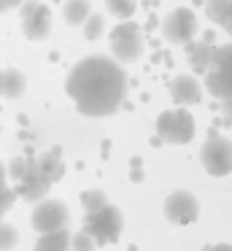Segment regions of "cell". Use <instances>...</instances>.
<instances>
[{
  "instance_id": "6da1fadb",
  "label": "cell",
  "mask_w": 232,
  "mask_h": 251,
  "mask_svg": "<svg viewBox=\"0 0 232 251\" xmlns=\"http://www.w3.org/2000/svg\"><path fill=\"white\" fill-rule=\"evenodd\" d=\"M65 92L84 116H111L122 108L127 98V73L108 57L92 54L73 65L65 81Z\"/></svg>"
},
{
  "instance_id": "7a4b0ae2",
  "label": "cell",
  "mask_w": 232,
  "mask_h": 251,
  "mask_svg": "<svg viewBox=\"0 0 232 251\" xmlns=\"http://www.w3.org/2000/svg\"><path fill=\"white\" fill-rule=\"evenodd\" d=\"M122 229H124V216L111 202L95 208V211H86V216H84V232L95 240V246L116 243Z\"/></svg>"
},
{
  "instance_id": "3957f363",
  "label": "cell",
  "mask_w": 232,
  "mask_h": 251,
  "mask_svg": "<svg viewBox=\"0 0 232 251\" xmlns=\"http://www.w3.org/2000/svg\"><path fill=\"white\" fill-rule=\"evenodd\" d=\"M205 89L213 98H232V44L213 49L210 68L205 71Z\"/></svg>"
},
{
  "instance_id": "277c9868",
  "label": "cell",
  "mask_w": 232,
  "mask_h": 251,
  "mask_svg": "<svg viewBox=\"0 0 232 251\" xmlns=\"http://www.w3.org/2000/svg\"><path fill=\"white\" fill-rule=\"evenodd\" d=\"M194 116L189 114L186 108H173V111H165L159 114L156 119V135L162 138L165 143H173V146H183L194 138Z\"/></svg>"
},
{
  "instance_id": "5b68a950",
  "label": "cell",
  "mask_w": 232,
  "mask_h": 251,
  "mask_svg": "<svg viewBox=\"0 0 232 251\" xmlns=\"http://www.w3.org/2000/svg\"><path fill=\"white\" fill-rule=\"evenodd\" d=\"M111 49L119 62H135L143 54V33H140L138 22H119L111 30Z\"/></svg>"
},
{
  "instance_id": "8992f818",
  "label": "cell",
  "mask_w": 232,
  "mask_h": 251,
  "mask_svg": "<svg viewBox=\"0 0 232 251\" xmlns=\"http://www.w3.org/2000/svg\"><path fill=\"white\" fill-rule=\"evenodd\" d=\"M22 11V33L30 41H43L52 33V8L38 3V0H25L19 6Z\"/></svg>"
},
{
  "instance_id": "52a82bcc",
  "label": "cell",
  "mask_w": 232,
  "mask_h": 251,
  "mask_svg": "<svg viewBox=\"0 0 232 251\" xmlns=\"http://www.w3.org/2000/svg\"><path fill=\"white\" fill-rule=\"evenodd\" d=\"M70 211L62 200H38L35 208H32V227L35 232H54V229H65L68 227Z\"/></svg>"
},
{
  "instance_id": "ba28073f",
  "label": "cell",
  "mask_w": 232,
  "mask_h": 251,
  "mask_svg": "<svg viewBox=\"0 0 232 251\" xmlns=\"http://www.w3.org/2000/svg\"><path fill=\"white\" fill-rule=\"evenodd\" d=\"M200 162L210 176L232 173V141L230 138H210L200 149Z\"/></svg>"
},
{
  "instance_id": "9c48e42d",
  "label": "cell",
  "mask_w": 232,
  "mask_h": 251,
  "mask_svg": "<svg viewBox=\"0 0 232 251\" xmlns=\"http://www.w3.org/2000/svg\"><path fill=\"white\" fill-rule=\"evenodd\" d=\"M197 33V17L189 8H173L162 22V35L170 44H186Z\"/></svg>"
},
{
  "instance_id": "30bf717a",
  "label": "cell",
  "mask_w": 232,
  "mask_h": 251,
  "mask_svg": "<svg viewBox=\"0 0 232 251\" xmlns=\"http://www.w3.org/2000/svg\"><path fill=\"white\" fill-rule=\"evenodd\" d=\"M165 216L170 224H192L200 216V202L189 192H173L165 200Z\"/></svg>"
},
{
  "instance_id": "8fae6325",
  "label": "cell",
  "mask_w": 232,
  "mask_h": 251,
  "mask_svg": "<svg viewBox=\"0 0 232 251\" xmlns=\"http://www.w3.org/2000/svg\"><path fill=\"white\" fill-rule=\"evenodd\" d=\"M49 189H52V181L46 178V176L38 170V162H35V170H32L27 178H22L19 184L14 186V192H16V197H25V200H30V202H38V200H43V197L49 195Z\"/></svg>"
},
{
  "instance_id": "7c38bea8",
  "label": "cell",
  "mask_w": 232,
  "mask_h": 251,
  "mask_svg": "<svg viewBox=\"0 0 232 251\" xmlns=\"http://www.w3.org/2000/svg\"><path fill=\"white\" fill-rule=\"evenodd\" d=\"M170 98L176 105H194L203 100V87L194 76H176L170 84Z\"/></svg>"
},
{
  "instance_id": "4fadbf2b",
  "label": "cell",
  "mask_w": 232,
  "mask_h": 251,
  "mask_svg": "<svg viewBox=\"0 0 232 251\" xmlns=\"http://www.w3.org/2000/svg\"><path fill=\"white\" fill-rule=\"evenodd\" d=\"M213 49L208 41H186V54L189 62H192L194 73H205L210 68V57H213Z\"/></svg>"
},
{
  "instance_id": "5bb4252c",
  "label": "cell",
  "mask_w": 232,
  "mask_h": 251,
  "mask_svg": "<svg viewBox=\"0 0 232 251\" xmlns=\"http://www.w3.org/2000/svg\"><path fill=\"white\" fill-rule=\"evenodd\" d=\"M27 89V78L22 71H16V68H8V71H3V84H0V95L8 100H16L22 98Z\"/></svg>"
},
{
  "instance_id": "9a60e30c",
  "label": "cell",
  "mask_w": 232,
  "mask_h": 251,
  "mask_svg": "<svg viewBox=\"0 0 232 251\" xmlns=\"http://www.w3.org/2000/svg\"><path fill=\"white\" fill-rule=\"evenodd\" d=\"M38 162V170H41L43 176H46L49 181H59L65 173V165H62V157H59V149H52V151H43L41 157L35 159Z\"/></svg>"
},
{
  "instance_id": "2e32d148",
  "label": "cell",
  "mask_w": 232,
  "mask_h": 251,
  "mask_svg": "<svg viewBox=\"0 0 232 251\" xmlns=\"http://www.w3.org/2000/svg\"><path fill=\"white\" fill-rule=\"evenodd\" d=\"M68 249H70V235L68 227H65V229H54V232H41L32 251H68Z\"/></svg>"
},
{
  "instance_id": "e0dca14e",
  "label": "cell",
  "mask_w": 232,
  "mask_h": 251,
  "mask_svg": "<svg viewBox=\"0 0 232 251\" xmlns=\"http://www.w3.org/2000/svg\"><path fill=\"white\" fill-rule=\"evenodd\" d=\"M205 14L210 22L227 30L232 25V0H205Z\"/></svg>"
},
{
  "instance_id": "ac0fdd59",
  "label": "cell",
  "mask_w": 232,
  "mask_h": 251,
  "mask_svg": "<svg viewBox=\"0 0 232 251\" xmlns=\"http://www.w3.org/2000/svg\"><path fill=\"white\" fill-rule=\"evenodd\" d=\"M92 14L89 8V0H65V6H62V17L68 25H73V27H78L81 22H84L86 17Z\"/></svg>"
},
{
  "instance_id": "d6986e66",
  "label": "cell",
  "mask_w": 232,
  "mask_h": 251,
  "mask_svg": "<svg viewBox=\"0 0 232 251\" xmlns=\"http://www.w3.org/2000/svg\"><path fill=\"white\" fill-rule=\"evenodd\" d=\"M32 170H35V159H30V157H16V159H11V165L5 168V176H8L14 184H19V181L27 178Z\"/></svg>"
},
{
  "instance_id": "ffe728a7",
  "label": "cell",
  "mask_w": 232,
  "mask_h": 251,
  "mask_svg": "<svg viewBox=\"0 0 232 251\" xmlns=\"http://www.w3.org/2000/svg\"><path fill=\"white\" fill-rule=\"evenodd\" d=\"M81 27H84V38L86 41H97L103 33H105V17H103V14H89V17L81 22Z\"/></svg>"
},
{
  "instance_id": "44dd1931",
  "label": "cell",
  "mask_w": 232,
  "mask_h": 251,
  "mask_svg": "<svg viewBox=\"0 0 232 251\" xmlns=\"http://www.w3.org/2000/svg\"><path fill=\"white\" fill-rule=\"evenodd\" d=\"M108 11L113 14V17L119 19H129L135 14V8H138V0H105Z\"/></svg>"
},
{
  "instance_id": "7402d4cb",
  "label": "cell",
  "mask_w": 232,
  "mask_h": 251,
  "mask_svg": "<svg viewBox=\"0 0 232 251\" xmlns=\"http://www.w3.org/2000/svg\"><path fill=\"white\" fill-rule=\"evenodd\" d=\"M105 195H103L100 189H86V192H81V205H84V211H95V208H100V205H105Z\"/></svg>"
},
{
  "instance_id": "603a6c76",
  "label": "cell",
  "mask_w": 232,
  "mask_h": 251,
  "mask_svg": "<svg viewBox=\"0 0 232 251\" xmlns=\"http://www.w3.org/2000/svg\"><path fill=\"white\" fill-rule=\"evenodd\" d=\"M16 240H19V232H16V227H11V224L0 222V251H11L16 246Z\"/></svg>"
},
{
  "instance_id": "cb8c5ba5",
  "label": "cell",
  "mask_w": 232,
  "mask_h": 251,
  "mask_svg": "<svg viewBox=\"0 0 232 251\" xmlns=\"http://www.w3.org/2000/svg\"><path fill=\"white\" fill-rule=\"evenodd\" d=\"M14 202H16V192H14V186L0 184V216H3V213H8Z\"/></svg>"
},
{
  "instance_id": "d4e9b609",
  "label": "cell",
  "mask_w": 232,
  "mask_h": 251,
  "mask_svg": "<svg viewBox=\"0 0 232 251\" xmlns=\"http://www.w3.org/2000/svg\"><path fill=\"white\" fill-rule=\"evenodd\" d=\"M70 246H73L76 251H95V240H92L84 229H81L78 235H70Z\"/></svg>"
},
{
  "instance_id": "484cf974",
  "label": "cell",
  "mask_w": 232,
  "mask_h": 251,
  "mask_svg": "<svg viewBox=\"0 0 232 251\" xmlns=\"http://www.w3.org/2000/svg\"><path fill=\"white\" fill-rule=\"evenodd\" d=\"M25 0H0V14H5V11H14V8H19Z\"/></svg>"
},
{
  "instance_id": "4316f807",
  "label": "cell",
  "mask_w": 232,
  "mask_h": 251,
  "mask_svg": "<svg viewBox=\"0 0 232 251\" xmlns=\"http://www.w3.org/2000/svg\"><path fill=\"white\" fill-rule=\"evenodd\" d=\"M221 111H224L227 119H232V98H224V100H221Z\"/></svg>"
},
{
  "instance_id": "83f0119b",
  "label": "cell",
  "mask_w": 232,
  "mask_h": 251,
  "mask_svg": "<svg viewBox=\"0 0 232 251\" xmlns=\"http://www.w3.org/2000/svg\"><path fill=\"white\" fill-rule=\"evenodd\" d=\"M208 251H232L230 243H216V246H208Z\"/></svg>"
},
{
  "instance_id": "f1b7e54d",
  "label": "cell",
  "mask_w": 232,
  "mask_h": 251,
  "mask_svg": "<svg viewBox=\"0 0 232 251\" xmlns=\"http://www.w3.org/2000/svg\"><path fill=\"white\" fill-rule=\"evenodd\" d=\"M5 178H8V176H5V165L0 162V184H5Z\"/></svg>"
},
{
  "instance_id": "f546056e",
  "label": "cell",
  "mask_w": 232,
  "mask_h": 251,
  "mask_svg": "<svg viewBox=\"0 0 232 251\" xmlns=\"http://www.w3.org/2000/svg\"><path fill=\"white\" fill-rule=\"evenodd\" d=\"M227 33H230V38H232V25H230V27H227Z\"/></svg>"
},
{
  "instance_id": "4dcf8cb0",
  "label": "cell",
  "mask_w": 232,
  "mask_h": 251,
  "mask_svg": "<svg viewBox=\"0 0 232 251\" xmlns=\"http://www.w3.org/2000/svg\"><path fill=\"white\" fill-rule=\"evenodd\" d=\"M0 84H3V71H0Z\"/></svg>"
}]
</instances>
